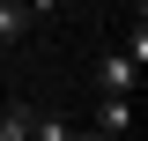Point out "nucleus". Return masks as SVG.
Wrapping results in <instances>:
<instances>
[{
	"instance_id": "obj_1",
	"label": "nucleus",
	"mask_w": 148,
	"mask_h": 141,
	"mask_svg": "<svg viewBox=\"0 0 148 141\" xmlns=\"http://www.w3.org/2000/svg\"><path fill=\"white\" fill-rule=\"evenodd\" d=\"M133 82H141V59H133V52H104V59H96V89H126V97H133Z\"/></svg>"
},
{
	"instance_id": "obj_2",
	"label": "nucleus",
	"mask_w": 148,
	"mask_h": 141,
	"mask_svg": "<svg viewBox=\"0 0 148 141\" xmlns=\"http://www.w3.org/2000/svg\"><path fill=\"white\" fill-rule=\"evenodd\" d=\"M133 126V97L126 89H104V97H96V134H126Z\"/></svg>"
},
{
	"instance_id": "obj_3",
	"label": "nucleus",
	"mask_w": 148,
	"mask_h": 141,
	"mask_svg": "<svg viewBox=\"0 0 148 141\" xmlns=\"http://www.w3.org/2000/svg\"><path fill=\"white\" fill-rule=\"evenodd\" d=\"M30 22H37V8H30V0H0V45H15Z\"/></svg>"
},
{
	"instance_id": "obj_4",
	"label": "nucleus",
	"mask_w": 148,
	"mask_h": 141,
	"mask_svg": "<svg viewBox=\"0 0 148 141\" xmlns=\"http://www.w3.org/2000/svg\"><path fill=\"white\" fill-rule=\"evenodd\" d=\"M30 119H37L30 104H15V111H0V141H30Z\"/></svg>"
},
{
	"instance_id": "obj_5",
	"label": "nucleus",
	"mask_w": 148,
	"mask_h": 141,
	"mask_svg": "<svg viewBox=\"0 0 148 141\" xmlns=\"http://www.w3.org/2000/svg\"><path fill=\"white\" fill-rule=\"evenodd\" d=\"M30 134H37V141H67V119H52V111H37V119H30Z\"/></svg>"
},
{
	"instance_id": "obj_6",
	"label": "nucleus",
	"mask_w": 148,
	"mask_h": 141,
	"mask_svg": "<svg viewBox=\"0 0 148 141\" xmlns=\"http://www.w3.org/2000/svg\"><path fill=\"white\" fill-rule=\"evenodd\" d=\"M30 8H59V0H30Z\"/></svg>"
}]
</instances>
